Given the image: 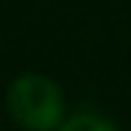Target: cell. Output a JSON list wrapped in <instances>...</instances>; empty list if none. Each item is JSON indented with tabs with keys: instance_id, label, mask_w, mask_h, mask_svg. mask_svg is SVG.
I'll return each instance as SVG.
<instances>
[{
	"instance_id": "cell-1",
	"label": "cell",
	"mask_w": 131,
	"mask_h": 131,
	"mask_svg": "<svg viewBox=\"0 0 131 131\" xmlns=\"http://www.w3.org/2000/svg\"><path fill=\"white\" fill-rule=\"evenodd\" d=\"M6 107L12 119L27 131H57L66 113V98L45 74H21L6 90Z\"/></svg>"
},
{
	"instance_id": "cell-2",
	"label": "cell",
	"mask_w": 131,
	"mask_h": 131,
	"mask_svg": "<svg viewBox=\"0 0 131 131\" xmlns=\"http://www.w3.org/2000/svg\"><path fill=\"white\" fill-rule=\"evenodd\" d=\"M57 131H116V125L98 113H74L72 119L60 122Z\"/></svg>"
}]
</instances>
